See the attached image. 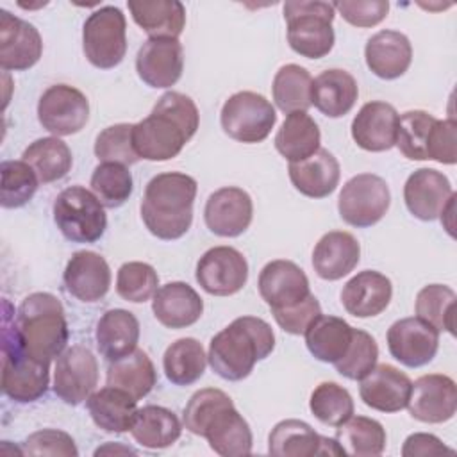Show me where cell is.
<instances>
[{
  "mask_svg": "<svg viewBox=\"0 0 457 457\" xmlns=\"http://www.w3.org/2000/svg\"><path fill=\"white\" fill-rule=\"evenodd\" d=\"M271 314L282 330H286L287 334L300 336L305 334L309 325L321 314V307L316 296L309 295L300 303L287 309H275L271 311Z\"/></svg>",
  "mask_w": 457,
  "mask_h": 457,
  "instance_id": "11a10c76",
  "label": "cell"
},
{
  "mask_svg": "<svg viewBox=\"0 0 457 457\" xmlns=\"http://www.w3.org/2000/svg\"><path fill=\"white\" fill-rule=\"evenodd\" d=\"M132 175L127 166L118 162H102L91 175V189L104 207H120L132 195Z\"/></svg>",
  "mask_w": 457,
  "mask_h": 457,
  "instance_id": "ee69618b",
  "label": "cell"
},
{
  "mask_svg": "<svg viewBox=\"0 0 457 457\" xmlns=\"http://www.w3.org/2000/svg\"><path fill=\"white\" fill-rule=\"evenodd\" d=\"M320 141L318 123L307 112H291L275 136V148L289 162H300L320 150Z\"/></svg>",
  "mask_w": 457,
  "mask_h": 457,
  "instance_id": "d590c367",
  "label": "cell"
},
{
  "mask_svg": "<svg viewBox=\"0 0 457 457\" xmlns=\"http://www.w3.org/2000/svg\"><path fill=\"white\" fill-rule=\"evenodd\" d=\"M0 202L4 209L23 207L36 193L39 179L25 161H4L0 164Z\"/></svg>",
  "mask_w": 457,
  "mask_h": 457,
  "instance_id": "f6af8a7d",
  "label": "cell"
},
{
  "mask_svg": "<svg viewBox=\"0 0 457 457\" xmlns=\"http://www.w3.org/2000/svg\"><path fill=\"white\" fill-rule=\"evenodd\" d=\"M21 161H25L36 171L39 182L50 184L68 175L73 157L68 145L57 136H52L30 143L23 150Z\"/></svg>",
  "mask_w": 457,
  "mask_h": 457,
  "instance_id": "74e56055",
  "label": "cell"
},
{
  "mask_svg": "<svg viewBox=\"0 0 457 457\" xmlns=\"http://www.w3.org/2000/svg\"><path fill=\"white\" fill-rule=\"evenodd\" d=\"M275 348L271 327L255 316L236 318L209 343V364L225 380L246 378L255 362L266 359Z\"/></svg>",
  "mask_w": 457,
  "mask_h": 457,
  "instance_id": "3957f363",
  "label": "cell"
},
{
  "mask_svg": "<svg viewBox=\"0 0 457 457\" xmlns=\"http://www.w3.org/2000/svg\"><path fill=\"white\" fill-rule=\"evenodd\" d=\"M11 303L4 300V323H2V389L20 403L36 402L41 398L50 382L48 364L30 357L20 341L14 316L9 314Z\"/></svg>",
  "mask_w": 457,
  "mask_h": 457,
  "instance_id": "8992f818",
  "label": "cell"
},
{
  "mask_svg": "<svg viewBox=\"0 0 457 457\" xmlns=\"http://www.w3.org/2000/svg\"><path fill=\"white\" fill-rule=\"evenodd\" d=\"M23 453L29 455H62L75 457L79 450L70 434L55 428H45L30 434L25 441Z\"/></svg>",
  "mask_w": 457,
  "mask_h": 457,
  "instance_id": "f5cc1de1",
  "label": "cell"
},
{
  "mask_svg": "<svg viewBox=\"0 0 457 457\" xmlns=\"http://www.w3.org/2000/svg\"><path fill=\"white\" fill-rule=\"evenodd\" d=\"M86 405L96 427L116 434L130 430L137 412V400L127 391L112 386L93 391L86 400Z\"/></svg>",
  "mask_w": 457,
  "mask_h": 457,
  "instance_id": "1f68e13d",
  "label": "cell"
},
{
  "mask_svg": "<svg viewBox=\"0 0 457 457\" xmlns=\"http://www.w3.org/2000/svg\"><path fill=\"white\" fill-rule=\"evenodd\" d=\"M118 453V452H121V453H136V450H132V448H127V446H123V448H118V445H112V443H107L105 446H102V448H98L96 452H95V455H100V453Z\"/></svg>",
  "mask_w": 457,
  "mask_h": 457,
  "instance_id": "6f0895ef",
  "label": "cell"
},
{
  "mask_svg": "<svg viewBox=\"0 0 457 457\" xmlns=\"http://www.w3.org/2000/svg\"><path fill=\"white\" fill-rule=\"evenodd\" d=\"M359 96L355 79L345 70H325L312 80L311 102L328 118H341L352 111Z\"/></svg>",
  "mask_w": 457,
  "mask_h": 457,
  "instance_id": "f546056e",
  "label": "cell"
},
{
  "mask_svg": "<svg viewBox=\"0 0 457 457\" xmlns=\"http://www.w3.org/2000/svg\"><path fill=\"white\" fill-rule=\"evenodd\" d=\"M62 278L68 293L87 303L104 298L111 287V270L107 261L100 253L89 250H80L71 255Z\"/></svg>",
  "mask_w": 457,
  "mask_h": 457,
  "instance_id": "603a6c76",
  "label": "cell"
},
{
  "mask_svg": "<svg viewBox=\"0 0 457 457\" xmlns=\"http://www.w3.org/2000/svg\"><path fill=\"white\" fill-rule=\"evenodd\" d=\"M130 434L145 448H168L180 437L182 425L173 411L161 405H145L137 409Z\"/></svg>",
  "mask_w": 457,
  "mask_h": 457,
  "instance_id": "e575fe53",
  "label": "cell"
},
{
  "mask_svg": "<svg viewBox=\"0 0 457 457\" xmlns=\"http://www.w3.org/2000/svg\"><path fill=\"white\" fill-rule=\"evenodd\" d=\"M436 118L425 111H407L398 116L396 146L411 161H427V139Z\"/></svg>",
  "mask_w": 457,
  "mask_h": 457,
  "instance_id": "7dc6e473",
  "label": "cell"
},
{
  "mask_svg": "<svg viewBox=\"0 0 457 457\" xmlns=\"http://www.w3.org/2000/svg\"><path fill=\"white\" fill-rule=\"evenodd\" d=\"M198 121L196 104L187 95L168 91L145 120L134 123V150L139 159L170 161L195 136Z\"/></svg>",
  "mask_w": 457,
  "mask_h": 457,
  "instance_id": "6da1fadb",
  "label": "cell"
},
{
  "mask_svg": "<svg viewBox=\"0 0 457 457\" xmlns=\"http://www.w3.org/2000/svg\"><path fill=\"white\" fill-rule=\"evenodd\" d=\"M391 296V280L375 270L359 271L341 289V303L345 311L355 318L380 314L389 305Z\"/></svg>",
  "mask_w": 457,
  "mask_h": 457,
  "instance_id": "d4e9b609",
  "label": "cell"
},
{
  "mask_svg": "<svg viewBox=\"0 0 457 457\" xmlns=\"http://www.w3.org/2000/svg\"><path fill=\"white\" fill-rule=\"evenodd\" d=\"M37 120L43 129L57 137L77 134L89 120V102L80 89L54 84L37 102Z\"/></svg>",
  "mask_w": 457,
  "mask_h": 457,
  "instance_id": "7c38bea8",
  "label": "cell"
},
{
  "mask_svg": "<svg viewBox=\"0 0 457 457\" xmlns=\"http://www.w3.org/2000/svg\"><path fill=\"white\" fill-rule=\"evenodd\" d=\"M107 386L127 391L132 398L141 400L157 382V373L150 357L136 348L129 355L111 361L107 368Z\"/></svg>",
  "mask_w": 457,
  "mask_h": 457,
  "instance_id": "8d00e7d4",
  "label": "cell"
},
{
  "mask_svg": "<svg viewBox=\"0 0 457 457\" xmlns=\"http://www.w3.org/2000/svg\"><path fill=\"white\" fill-rule=\"evenodd\" d=\"M389 204L391 193L386 180L373 173H359L343 186L337 198V211L345 223L366 228L384 218Z\"/></svg>",
  "mask_w": 457,
  "mask_h": 457,
  "instance_id": "8fae6325",
  "label": "cell"
},
{
  "mask_svg": "<svg viewBox=\"0 0 457 457\" xmlns=\"http://www.w3.org/2000/svg\"><path fill=\"white\" fill-rule=\"evenodd\" d=\"M289 179L296 191L309 198H325L339 184L341 168L337 159L325 148L300 162H289Z\"/></svg>",
  "mask_w": 457,
  "mask_h": 457,
  "instance_id": "f1b7e54d",
  "label": "cell"
},
{
  "mask_svg": "<svg viewBox=\"0 0 457 457\" xmlns=\"http://www.w3.org/2000/svg\"><path fill=\"white\" fill-rule=\"evenodd\" d=\"M332 2H286L284 20L287 23L289 46L307 59H321L334 46Z\"/></svg>",
  "mask_w": 457,
  "mask_h": 457,
  "instance_id": "52a82bcc",
  "label": "cell"
},
{
  "mask_svg": "<svg viewBox=\"0 0 457 457\" xmlns=\"http://www.w3.org/2000/svg\"><path fill=\"white\" fill-rule=\"evenodd\" d=\"M441 453H453L452 448L443 445V441L432 434L425 432H416L411 434L403 446H402V455L403 457H418V455H441Z\"/></svg>",
  "mask_w": 457,
  "mask_h": 457,
  "instance_id": "9f6ffc18",
  "label": "cell"
},
{
  "mask_svg": "<svg viewBox=\"0 0 457 457\" xmlns=\"http://www.w3.org/2000/svg\"><path fill=\"white\" fill-rule=\"evenodd\" d=\"M159 275L154 266L139 261L125 262L116 275V293L132 303L150 300L159 289Z\"/></svg>",
  "mask_w": 457,
  "mask_h": 457,
  "instance_id": "c3c4849f",
  "label": "cell"
},
{
  "mask_svg": "<svg viewBox=\"0 0 457 457\" xmlns=\"http://www.w3.org/2000/svg\"><path fill=\"white\" fill-rule=\"evenodd\" d=\"M184 425L191 434L205 437L218 455L239 457L252 452L250 425L221 389L196 391L184 407Z\"/></svg>",
  "mask_w": 457,
  "mask_h": 457,
  "instance_id": "7a4b0ae2",
  "label": "cell"
},
{
  "mask_svg": "<svg viewBox=\"0 0 457 457\" xmlns=\"http://www.w3.org/2000/svg\"><path fill=\"white\" fill-rule=\"evenodd\" d=\"M96 346L109 362L118 361L137 348L139 321L125 309H111L96 323Z\"/></svg>",
  "mask_w": 457,
  "mask_h": 457,
  "instance_id": "4dcf8cb0",
  "label": "cell"
},
{
  "mask_svg": "<svg viewBox=\"0 0 457 457\" xmlns=\"http://www.w3.org/2000/svg\"><path fill=\"white\" fill-rule=\"evenodd\" d=\"M184 70V50L177 37H148L136 55V71L150 87L173 86Z\"/></svg>",
  "mask_w": 457,
  "mask_h": 457,
  "instance_id": "e0dca14e",
  "label": "cell"
},
{
  "mask_svg": "<svg viewBox=\"0 0 457 457\" xmlns=\"http://www.w3.org/2000/svg\"><path fill=\"white\" fill-rule=\"evenodd\" d=\"M220 121L228 137L239 143H261L275 127L277 112L266 96L239 91L225 100Z\"/></svg>",
  "mask_w": 457,
  "mask_h": 457,
  "instance_id": "30bf717a",
  "label": "cell"
},
{
  "mask_svg": "<svg viewBox=\"0 0 457 457\" xmlns=\"http://www.w3.org/2000/svg\"><path fill=\"white\" fill-rule=\"evenodd\" d=\"M134 123H116L104 129L95 141V155L100 162H118L123 166L136 164L139 155L132 143Z\"/></svg>",
  "mask_w": 457,
  "mask_h": 457,
  "instance_id": "681fc988",
  "label": "cell"
},
{
  "mask_svg": "<svg viewBox=\"0 0 457 457\" xmlns=\"http://www.w3.org/2000/svg\"><path fill=\"white\" fill-rule=\"evenodd\" d=\"M54 221L61 234L73 243H95L107 227L102 202L82 186L62 189L54 200Z\"/></svg>",
  "mask_w": 457,
  "mask_h": 457,
  "instance_id": "ba28073f",
  "label": "cell"
},
{
  "mask_svg": "<svg viewBox=\"0 0 457 457\" xmlns=\"http://www.w3.org/2000/svg\"><path fill=\"white\" fill-rule=\"evenodd\" d=\"M427 159L441 164L457 161V123L455 120H436L427 139Z\"/></svg>",
  "mask_w": 457,
  "mask_h": 457,
  "instance_id": "816d5d0a",
  "label": "cell"
},
{
  "mask_svg": "<svg viewBox=\"0 0 457 457\" xmlns=\"http://www.w3.org/2000/svg\"><path fill=\"white\" fill-rule=\"evenodd\" d=\"M455 291L443 284H428L416 295V314L437 332L455 334Z\"/></svg>",
  "mask_w": 457,
  "mask_h": 457,
  "instance_id": "7bdbcfd3",
  "label": "cell"
},
{
  "mask_svg": "<svg viewBox=\"0 0 457 457\" xmlns=\"http://www.w3.org/2000/svg\"><path fill=\"white\" fill-rule=\"evenodd\" d=\"M98 384L96 357L89 348L75 345L66 348L55 362L54 393L68 405H79L89 398Z\"/></svg>",
  "mask_w": 457,
  "mask_h": 457,
  "instance_id": "4fadbf2b",
  "label": "cell"
},
{
  "mask_svg": "<svg viewBox=\"0 0 457 457\" xmlns=\"http://www.w3.org/2000/svg\"><path fill=\"white\" fill-rule=\"evenodd\" d=\"M132 20L150 37H179L186 25V7L179 0L129 2Z\"/></svg>",
  "mask_w": 457,
  "mask_h": 457,
  "instance_id": "d6a6232c",
  "label": "cell"
},
{
  "mask_svg": "<svg viewBox=\"0 0 457 457\" xmlns=\"http://www.w3.org/2000/svg\"><path fill=\"white\" fill-rule=\"evenodd\" d=\"M43 52V41L37 29L12 16L9 11H0V66L2 70L21 71L32 68Z\"/></svg>",
  "mask_w": 457,
  "mask_h": 457,
  "instance_id": "d6986e66",
  "label": "cell"
},
{
  "mask_svg": "<svg viewBox=\"0 0 457 457\" xmlns=\"http://www.w3.org/2000/svg\"><path fill=\"white\" fill-rule=\"evenodd\" d=\"M23 350L43 362H50L64 352L68 323L57 296L50 293L29 295L14 318Z\"/></svg>",
  "mask_w": 457,
  "mask_h": 457,
  "instance_id": "5b68a950",
  "label": "cell"
},
{
  "mask_svg": "<svg viewBox=\"0 0 457 457\" xmlns=\"http://www.w3.org/2000/svg\"><path fill=\"white\" fill-rule=\"evenodd\" d=\"M271 91L275 105L286 114L307 112V109L312 105V77L298 64H284L275 73Z\"/></svg>",
  "mask_w": 457,
  "mask_h": 457,
  "instance_id": "60d3db41",
  "label": "cell"
},
{
  "mask_svg": "<svg viewBox=\"0 0 457 457\" xmlns=\"http://www.w3.org/2000/svg\"><path fill=\"white\" fill-rule=\"evenodd\" d=\"M307 350L321 362H337L348 350L353 327L343 318L320 314L305 330Z\"/></svg>",
  "mask_w": 457,
  "mask_h": 457,
  "instance_id": "836d02e7",
  "label": "cell"
},
{
  "mask_svg": "<svg viewBox=\"0 0 457 457\" xmlns=\"http://www.w3.org/2000/svg\"><path fill=\"white\" fill-rule=\"evenodd\" d=\"M309 409L321 423L339 427L353 416V400L343 386L336 382H321L311 395Z\"/></svg>",
  "mask_w": 457,
  "mask_h": 457,
  "instance_id": "bcb514c9",
  "label": "cell"
},
{
  "mask_svg": "<svg viewBox=\"0 0 457 457\" xmlns=\"http://www.w3.org/2000/svg\"><path fill=\"white\" fill-rule=\"evenodd\" d=\"M196 282L214 296H230L248 280V262L232 246L209 248L196 264Z\"/></svg>",
  "mask_w": 457,
  "mask_h": 457,
  "instance_id": "5bb4252c",
  "label": "cell"
},
{
  "mask_svg": "<svg viewBox=\"0 0 457 457\" xmlns=\"http://www.w3.org/2000/svg\"><path fill=\"white\" fill-rule=\"evenodd\" d=\"M259 295L275 309H287L311 295L307 275L293 261L277 259L268 262L259 273Z\"/></svg>",
  "mask_w": 457,
  "mask_h": 457,
  "instance_id": "ffe728a7",
  "label": "cell"
},
{
  "mask_svg": "<svg viewBox=\"0 0 457 457\" xmlns=\"http://www.w3.org/2000/svg\"><path fill=\"white\" fill-rule=\"evenodd\" d=\"M321 436L305 421H278L268 437V452L278 457H312L320 453Z\"/></svg>",
  "mask_w": 457,
  "mask_h": 457,
  "instance_id": "ab89813d",
  "label": "cell"
},
{
  "mask_svg": "<svg viewBox=\"0 0 457 457\" xmlns=\"http://www.w3.org/2000/svg\"><path fill=\"white\" fill-rule=\"evenodd\" d=\"M196 180L180 171L155 175L145 189L141 218L150 234L173 241L182 237L193 221Z\"/></svg>",
  "mask_w": 457,
  "mask_h": 457,
  "instance_id": "277c9868",
  "label": "cell"
},
{
  "mask_svg": "<svg viewBox=\"0 0 457 457\" xmlns=\"http://www.w3.org/2000/svg\"><path fill=\"white\" fill-rule=\"evenodd\" d=\"M453 195L455 191L446 175L432 168L416 170L403 186V200L409 212L423 221L439 218Z\"/></svg>",
  "mask_w": 457,
  "mask_h": 457,
  "instance_id": "44dd1931",
  "label": "cell"
},
{
  "mask_svg": "<svg viewBox=\"0 0 457 457\" xmlns=\"http://www.w3.org/2000/svg\"><path fill=\"white\" fill-rule=\"evenodd\" d=\"M157 321L168 328H186L196 323L204 312L200 295L186 282H168L152 298Z\"/></svg>",
  "mask_w": 457,
  "mask_h": 457,
  "instance_id": "4316f807",
  "label": "cell"
},
{
  "mask_svg": "<svg viewBox=\"0 0 457 457\" xmlns=\"http://www.w3.org/2000/svg\"><path fill=\"white\" fill-rule=\"evenodd\" d=\"M334 9L339 11L343 20L353 27H373L378 25L389 11L387 0H343L332 2Z\"/></svg>",
  "mask_w": 457,
  "mask_h": 457,
  "instance_id": "db71d44e",
  "label": "cell"
},
{
  "mask_svg": "<svg viewBox=\"0 0 457 457\" xmlns=\"http://www.w3.org/2000/svg\"><path fill=\"white\" fill-rule=\"evenodd\" d=\"M125 29V14L118 7L105 5L93 11L82 29V48L86 59L100 70L118 66L127 52Z\"/></svg>",
  "mask_w": 457,
  "mask_h": 457,
  "instance_id": "9c48e42d",
  "label": "cell"
},
{
  "mask_svg": "<svg viewBox=\"0 0 457 457\" xmlns=\"http://www.w3.org/2000/svg\"><path fill=\"white\" fill-rule=\"evenodd\" d=\"M398 112L387 102L364 104L352 121V137L362 150L386 152L396 143Z\"/></svg>",
  "mask_w": 457,
  "mask_h": 457,
  "instance_id": "cb8c5ba5",
  "label": "cell"
},
{
  "mask_svg": "<svg viewBox=\"0 0 457 457\" xmlns=\"http://www.w3.org/2000/svg\"><path fill=\"white\" fill-rule=\"evenodd\" d=\"M364 59L371 73L384 80H393L409 70L412 46L405 34L398 30H380L368 39Z\"/></svg>",
  "mask_w": 457,
  "mask_h": 457,
  "instance_id": "484cf974",
  "label": "cell"
},
{
  "mask_svg": "<svg viewBox=\"0 0 457 457\" xmlns=\"http://www.w3.org/2000/svg\"><path fill=\"white\" fill-rule=\"evenodd\" d=\"M361 245L345 230H332L321 236L312 250V266L323 280H339L359 264Z\"/></svg>",
  "mask_w": 457,
  "mask_h": 457,
  "instance_id": "83f0119b",
  "label": "cell"
},
{
  "mask_svg": "<svg viewBox=\"0 0 457 457\" xmlns=\"http://www.w3.org/2000/svg\"><path fill=\"white\" fill-rule=\"evenodd\" d=\"M336 441L348 455L373 457L380 455L386 448V430L377 420L350 416L337 427Z\"/></svg>",
  "mask_w": 457,
  "mask_h": 457,
  "instance_id": "b9f144b4",
  "label": "cell"
},
{
  "mask_svg": "<svg viewBox=\"0 0 457 457\" xmlns=\"http://www.w3.org/2000/svg\"><path fill=\"white\" fill-rule=\"evenodd\" d=\"M253 204L250 195L236 186L214 191L204 209L207 228L221 237H237L252 223Z\"/></svg>",
  "mask_w": 457,
  "mask_h": 457,
  "instance_id": "ac0fdd59",
  "label": "cell"
},
{
  "mask_svg": "<svg viewBox=\"0 0 457 457\" xmlns=\"http://www.w3.org/2000/svg\"><path fill=\"white\" fill-rule=\"evenodd\" d=\"M409 414L423 423H443L457 409V387L448 375L430 373L414 380L407 402Z\"/></svg>",
  "mask_w": 457,
  "mask_h": 457,
  "instance_id": "2e32d148",
  "label": "cell"
},
{
  "mask_svg": "<svg viewBox=\"0 0 457 457\" xmlns=\"http://www.w3.org/2000/svg\"><path fill=\"white\" fill-rule=\"evenodd\" d=\"M411 378L391 364H375L361 378V400L380 412H398L407 407L411 396Z\"/></svg>",
  "mask_w": 457,
  "mask_h": 457,
  "instance_id": "7402d4cb",
  "label": "cell"
},
{
  "mask_svg": "<svg viewBox=\"0 0 457 457\" xmlns=\"http://www.w3.org/2000/svg\"><path fill=\"white\" fill-rule=\"evenodd\" d=\"M378 359V346L377 341L364 330L353 328L352 343L346 350V353L334 362L339 375L350 378V380H361L364 375H368Z\"/></svg>",
  "mask_w": 457,
  "mask_h": 457,
  "instance_id": "f907efd6",
  "label": "cell"
},
{
  "mask_svg": "<svg viewBox=\"0 0 457 457\" xmlns=\"http://www.w3.org/2000/svg\"><path fill=\"white\" fill-rule=\"evenodd\" d=\"M389 353L407 368L428 364L439 348V332L421 318H403L387 330Z\"/></svg>",
  "mask_w": 457,
  "mask_h": 457,
  "instance_id": "9a60e30c",
  "label": "cell"
},
{
  "mask_svg": "<svg viewBox=\"0 0 457 457\" xmlns=\"http://www.w3.org/2000/svg\"><path fill=\"white\" fill-rule=\"evenodd\" d=\"M166 378L175 386H191L205 371L207 355L204 346L193 337H182L171 343L162 357Z\"/></svg>",
  "mask_w": 457,
  "mask_h": 457,
  "instance_id": "f35d334b",
  "label": "cell"
}]
</instances>
